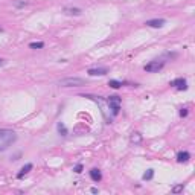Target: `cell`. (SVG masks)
Returning a JSON list of instances; mask_svg holds the SVG:
<instances>
[{
  "label": "cell",
  "instance_id": "6da1fadb",
  "mask_svg": "<svg viewBox=\"0 0 195 195\" xmlns=\"http://www.w3.org/2000/svg\"><path fill=\"white\" fill-rule=\"evenodd\" d=\"M17 142V133L9 128H0V151H6Z\"/></svg>",
  "mask_w": 195,
  "mask_h": 195
},
{
  "label": "cell",
  "instance_id": "7a4b0ae2",
  "mask_svg": "<svg viewBox=\"0 0 195 195\" xmlns=\"http://www.w3.org/2000/svg\"><path fill=\"white\" fill-rule=\"evenodd\" d=\"M58 85L59 87H82L85 85V81L78 76H69V78H63L58 81Z\"/></svg>",
  "mask_w": 195,
  "mask_h": 195
},
{
  "label": "cell",
  "instance_id": "3957f363",
  "mask_svg": "<svg viewBox=\"0 0 195 195\" xmlns=\"http://www.w3.org/2000/svg\"><path fill=\"white\" fill-rule=\"evenodd\" d=\"M165 67V61H162V59H156V61H151L148 63L143 69L146 70V72H151V73H154V72H159Z\"/></svg>",
  "mask_w": 195,
  "mask_h": 195
},
{
  "label": "cell",
  "instance_id": "277c9868",
  "mask_svg": "<svg viewBox=\"0 0 195 195\" xmlns=\"http://www.w3.org/2000/svg\"><path fill=\"white\" fill-rule=\"evenodd\" d=\"M121 98L119 96H110L108 98V105H110V110H111V113L113 115H117L119 113V110H121Z\"/></svg>",
  "mask_w": 195,
  "mask_h": 195
},
{
  "label": "cell",
  "instance_id": "5b68a950",
  "mask_svg": "<svg viewBox=\"0 0 195 195\" xmlns=\"http://www.w3.org/2000/svg\"><path fill=\"white\" fill-rule=\"evenodd\" d=\"M171 85H174L177 90H186L187 89V82L184 78H177V80H174L171 82Z\"/></svg>",
  "mask_w": 195,
  "mask_h": 195
},
{
  "label": "cell",
  "instance_id": "8992f818",
  "mask_svg": "<svg viewBox=\"0 0 195 195\" xmlns=\"http://www.w3.org/2000/svg\"><path fill=\"white\" fill-rule=\"evenodd\" d=\"M90 76H104L108 73V69L107 67H96V69H89L87 72Z\"/></svg>",
  "mask_w": 195,
  "mask_h": 195
},
{
  "label": "cell",
  "instance_id": "52a82bcc",
  "mask_svg": "<svg viewBox=\"0 0 195 195\" xmlns=\"http://www.w3.org/2000/svg\"><path fill=\"white\" fill-rule=\"evenodd\" d=\"M165 23H166V20H163V18H154V20H148L145 24L149 28H163Z\"/></svg>",
  "mask_w": 195,
  "mask_h": 195
},
{
  "label": "cell",
  "instance_id": "ba28073f",
  "mask_svg": "<svg viewBox=\"0 0 195 195\" xmlns=\"http://www.w3.org/2000/svg\"><path fill=\"white\" fill-rule=\"evenodd\" d=\"M189 159H191V154H189L187 151H180V152L177 154V162H178V163H186Z\"/></svg>",
  "mask_w": 195,
  "mask_h": 195
},
{
  "label": "cell",
  "instance_id": "9c48e42d",
  "mask_svg": "<svg viewBox=\"0 0 195 195\" xmlns=\"http://www.w3.org/2000/svg\"><path fill=\"white\" fill-rule=\"evenodd\" d=\"M90 177H92L93 182H99L101 178H102V174L99 169H96V168H93L92 171H90Z\"/></svg>",
  "mask_w": 195,
  "mask_h": 195
},
{
  "label": "cell",
  "instance_id": "30bf717a",
  "mask_svg": "<svg viewBox=\"0 0 195 195\" xmlns=\"http://www.w3.org/2000/svg\"><path fill=\"white\" fill-rule=\"evenodd\" d=\"M31 169H32V163H28V165H24L23 168L20 169V172L17 174V177H18V178H22V177H23V175H26V174L31 171Z\"/></svg>",
  "mask_w": 195,
  "mask_h": 195
},
{
  "label": "cell",
  "instance_id": "8fae6325",
  "mask_svg": "<svg viewBox=\"0 0 195 195\" xmlns=\"http://www.w3.org/2000/svg\"><path fill=\"white\" fill-rule=\"evenodd\" d=\"M64 14H67V15H80L81 9L80 8H64Z\"/></svg>",
  "mask_w": 195,
  "mask_h": 195
},
{
  "label": "cell",
  "instance_id": "7c38bea8",
  "mask_svg": "<svg viewBox=\"0 0 195 195\" xmlns=\"http://www.w3.org/2000/svg\"><path fill=\"white\" fill-rule=\"evenodd\" d=\"M108 85H110L111 89H121V87L124 85V82H121V81H117V80H110Z\"/></svg>",
  "mask_w": 195,
  "mask_h": 195
},
{
  "label": "cell",
  "instance_id": "4fadbf2b",
  "mask_svg": "<svg viewBox=\"0 0 195 195\" xmlns=\"http://www.w3.org/2000/svg\"><path fill=\"white\" fill-rule=\"evenodd\" d=\"M130 140H131V143H140V142H142V136H140L139 133H133Z\"/></svg>",
  "mask_w": 195,
  "mask_h": 195
},
{
  "label": "cell",
  "instance_id": "5bb4252c",
  "mask_svg": "<svg viewBox=\"0 0 195 195\" xmlns=\"http://www.w3.org/2000/svg\"><path fill=\"white\" fill-rule=\"evenodd\" d=\"M152 177H154V171L152 169H148L143 174V180H152Z\"/></svg>",
  "mask_w": 195,
  "mask_h": 195
},
{
  "label": "cell",
  "instance_id": "9a60e30c",
  "mask_svg": "<svg viewBox=\"0 0 195 195\" xmlns=\"http://www.w3.org/2000/svg\"><path fill=\"white\" fill-rule=\"evenodd\" d=\"M58 131L61 133V136H67V130H66V126L63 125L61 122L58 124Z\"/></svg>",
  "mask_w": 195,
  "mask_h": 195
},
{
  "label": "cell",
  "instance_id": "2e32d148",
  "mask_svg": "<svg viewBox=\"0 0 195 195\" xmlns=\"http://www.w3.org/2000/svg\"><path fill=\"white\" fill-rule=\"evenodd\" d=\"M43 46H44V43H43V41H38V43H31V44H29L31 49H41Z\"/></svg>",
  "mask_w": 195,
  "mask_h": 195
},
{
  "label": "cell",
  "instance_id": "e0dca14e",
  "mask_svg": "<svg viewBox=\"0 0 195 195\" xmlns=\"http://www.w3.org/2000/svg\"><path fill=\"white\" fill-rule=\"evenodd\" d=\"M182 191H183V184H178V186H175V187L172 189L174 194H178V192H182Z\"/></svg>",
  "mask_w": 195,
  "mask_h": 195
},
{
  "label": "cell",
  "instance_id": "ac0fdd59",
  "mask_svg": "<svg viewBox=\"0 0 195 195\" xmlns=\"http://www.w3.org/2000/svg\"><path fill=\"white\" fill-rule=\"evenodd\" d=\"M14 5H15L17 8H22V6H26V3H24V2H14Z\"/></svg>",
  "mask_w": 195,
  "mask_h": 195
},
{
  "label": "cell",
  "instance_id": "d6986e66",
  "mask_svg": "<svg viewBox=\"0 0 195 195\" xmlns=\"http://www.w3.org/2000/svg\"><path fill=\"white\" fill-rule=\"evenodd\" d=\"M81 171H82V165H76V166H75V172H78V174H80Z\"/></svg>",
  "mask_w": 195,
  "mask_h": 195
},
{
  "label": "cell",
  "instance_id": "ffe728a7",
  "mask_svg": "<svg viewBox=\"0 0 195 195\" xmlns=\"http://www.w3.org/2000/svg\"><path fill=\"white\" fill-rule=\"evenodd\" d=\"M180 116H182V117H183V116H187V110H186V108H183V110L180 111Z\"/></svg>",
  "mask_w": 195,
  "mask_h": 195
},
{
  "label": "cell",
  "instance_id": "44dd1931",
  "mask_svg": "<svg viewBox=\"0 0 195 195\" xmlns=\"http://www.w3.org/2000/svg\"><path fill=\"white\" fill-rule=\"evenodd\" d=\"M0 66H5V59H2V58H0Z\"/></svg>",
  "mask_w": 195,
  "mask_h": 195
}]
</instances>
